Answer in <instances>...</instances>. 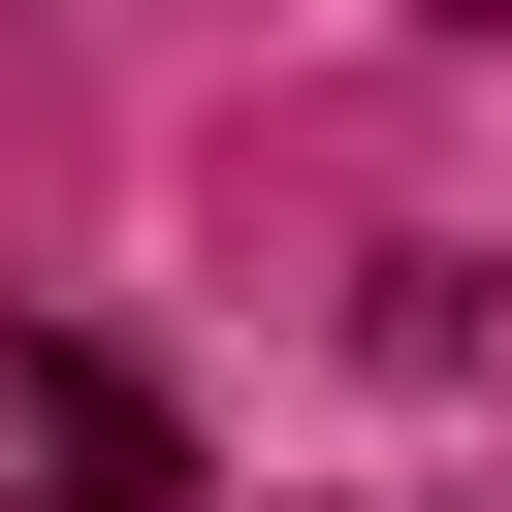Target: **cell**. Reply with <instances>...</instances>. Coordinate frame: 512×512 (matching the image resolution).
I'll list each match as a JSON object with an SVG mask.
<instances>
[{"instance_id":"obj_1","label":"cell","mask_w":512,"mask_h":512,"mask_svg":"<svg viewBox=\"0 0 512 512\" xmlns=\"http://www.w3.org/2000/svg\"><path fill=\"white\" fill-rule=\"evenodd\" d=\"M0 512H192V416L96 320H0Z\"/></svg>"}]
</instances>
